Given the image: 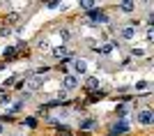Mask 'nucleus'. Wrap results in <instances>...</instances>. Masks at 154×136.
Segmentation results:
<instances>
[{
  "label": "nucleus",
  "instance_id": "obj_5",
  "mask_svg": "<svg viewBox=\"0 0 154 136\" xmlns=\"http://www.w3.org/2000/svg\"><path fill=\"white\" fill-rule=\"evenodd\" d=\"M129 129H131L129 120H117V122L110 125V136H122V134H127Z\"/></svg>",
  "mask_w": 154,
  "mask_h": 136
},
{
  "label": "nucleus",
  "instance_id": "obj_12",
  "mask_svg": "<svg viewBox=\"0 0 154 136\" xmlns=\"http://www.w3.org/2000/svg\"><path fill=\"white\" fill-rule=\"evenodd\" d=\"M149 85H152V83H149L147 78H140V81H136V83H134V90L136 92H147Z\"/></svg>",
  "mask_w": 154,
  "mask_h": 136
},
{
  "label": "nucleus",
  "instance_id": "obj_24",
  "mask_svg": "<svg viewBox=\"0 0 154 136\" xmlns=\"http://www.w3.org/2000/svg\"><path fill=\"white\" fill-rule=\"evenodd\" d=\"M14 83V76H9V78H5V83H2V88H7V85H12Z\"/></svg>",
  "mask_w": 154,
  "mask_h": 136
},
{
  "label": "nucleus",
  "instance_id": "obj_15",
  "mask_svg": "<svg viewBox=\"0 0 154 136\" xmlns=\"http://www.w3.org/2000/svg\"><path fill=\"white\" fill-rule=\"evenodd\" d=\"M97 2H99V0H78V7H81L83 12H90V9L97 7Z\"/></svg>",
  "mask_w": 154,
  "mask_h": 136
},
{
  "label": "nucleus",
  "instance_id": "obj_16",
  "mask_svg": "<svg viewBox=\"0 0 154 136\" xmlns=\"http://www.w3.org/2000/svg\"><path fill=\"white\" fill-rule=\"evenodd\" d=\"M23 106H26V99H19V102H14L12 106L7 109V113H19V111L23 109Z\"/></svg>",
  "mask_w": 154,
  "mask_h": 136
},
{
  "label": "nucleus",
  "instance_id": "obj_2",
  "mask_svg": "<svg viewBox=\"0 0 154 136\" xmlns=\"http://www.w3.org/2000/svg\"><path fill=\"white\" fill-rule=\"evenodd\" d=\"M88 21H90L92 26H106V23H110V16L108 12H103V9H90V14H88Z\"/></svg>",
  "mask_w": 154,
  "mask_h": 136
},
{
  "label": "nucleus",
  "instance_id": "obj_1",
  "mask_svg": "<svg viewBox=\"0 0 154 136\" xmlns=\"http://www.w3.org/2000/svg\"><path fill=\"white\" fill-rule=\"evenodd\" d=\"M88 71H90V62L85 58H74L71 60V74H74V76L83 78V76H88Z\"/></svg>",
  "mask_w": 154,
  "mask_h": 136
},
{
  "label": "nucleus",
  "instance_id": "obj_18",
  "mask_svg": "<svg viewBox=\"0 0 154 136\" xmlns=\"http://www.w3.org/2000/svg\"><path fill=\"white\" fill-rule=\"evenodd\" d=\"M117 115L122 118V120H127V118H129V106H127V104H122V106L117 109Z\"/></svg>",
  "mask_w": 154,
  "mask_h": 136
},
{
  "label": "nucleus",
  "instance_id": "obj_20",
  "mask_svg": "<svg viewBox=\"0 0 154 136\" xmlns=\"http://www.w3.org/2000/svg\"><path fill=\"white\" fill-rule=\"evenodd\" d=\"M67 97H69V92L64 90V88H62V90H58V99H67Z\"/></svg>",
  "mask_w": 154,
  "mask_h": 136
},
{
  "label": "nucleus",
  "instance_id": "obj_11",
  "mask_svg": "<svg viewBox=\"0 0 154 136\" xmlns=\"http://www.w3.org/2000/svg\"><path fill=\"white\" fill-rule=\"evenodd\" d=\"M78 127L85 129V131H90V129H94V127H97V120H94V118H83V120L78 122Z\"/></svg>",
  "mask_w": 154,
  "mask_h": 136
},
{
  "label": "nucleus",
  "instance_id": "obj_7",
  "mask_svg": "<svg viewBox=\"0 0 154 136\" xmlns=\"http://www.w3.org/2000/svg\"><path fill=\"white\" fill-rule=\"evenodd\" d=\"M74 51H69V46L67 44H58V46H53L51 49V58L53 60H62V58H67V55H71Z\"/></svg>",
  "mask_w": 154,
  "mask_h": 136
},
{
  "label": "nucleus",
  "instance_id": "obj_14",
  "mask_svg": "<svg viewBox=\"0 0 154 136\" xmlns=\"http://www.w3.org/2000/svg\"><path fill=\"white\" fill-rule=\"evenodd\" d=\"M58 37L62 39V44H69L71 42V30L69 28H58Z\"/></svg>",
  "mask_w": 154,
  "mask_h": 136
},
{
  "label": "nucleus",
  "instance_id": "obj_9",
  "mask_svg": "<svg viewBox=\"0 0 154 136\" xmlns=\"http://www.w3.org/2000/svg\"><path fill=\"white\" fill-rule=\"evenodd\" d=\"M136 5H138L136 0H120V2H117V9L124 12V14H134L136 12Z\"/></svg>",
  "mask_w": 154,
  "mask_h": 136
},
{
  "label": "nucleus",
  "instance_id": "obj_19",
  "mask_svg": "<svg viewBox=\"0 0 154 136\" xmlns=\"http://www.w3.org/2000/svg\"><path fill=\"white\" fill-rule=\"evenodd\" d=\"M23 127H28V129H35V127H37V118H26V120H23Z\"/></svg>",
  "mask_w": 154,
  "mask_h": 136
},
{
  "label": "nucleus",
  "instance_id": "obj_22",
  "mask_svg": "<svg viewBox=\"0 0 154 136\" xmlns=\"http://www.w3.org/2000/svg\"><path fill=\"white\" fill-rule=\"evenodd\" d=\"M136 2H140V5H143V7H147V9L152 7V0H136Z\"/></svg>",
  "mask_w": 154,
  "mask_h": 136
},
{
  "label": "nucleus",
  "instance_id": "obj_10",
  "mask_svg": "<svg viewBox=\"0 0 154 136\" xmlns=\"http://www.w3.org/2000/svg\"><path fill=\"white\" fill-rule=\"evenodd\" d=\"M113 49H115L113 44H103V46H97L94 53H97V55H101V58H108L110 53H113Z\"/></svg>",
  "mask_w": 154,
  "mask_h": 136
},
{
  "label": "nucleus",
  "instance_id": "obj_4",
  "mask_svg": "<svg viewBox=\"0 0 154 136\" xmlns=\"http://www.w3.org/2000/svg\"><path fill=\"white\" fill-rule=\"evenodd\" d=\"M136 122H138V125H143V127H149V125L154 122V113H152L149 109L138 111V113H136Z\"/></svg>",
  "mask_w": 154,
  "mask_h": 136
},
{
  "label": "nucleus",
  "instance_id": "obj_6",
  "mask_svg": "<svg viewBox=\"0 0 154 136\" xmlns=\"http://www.w3.org/2000/svg\"><path fill=\"white\" fill-rule=\"evenodd\" d=\"M78 85H81V78H78V76H74V74H64V76H62V88L67 92L76 90Z\"/></svg>",
  "mask_w": 154,
  "mask_h": 136
},
{
  "label": "nucleus",
  "instance_id": "obj_25",
  "mask_svg": "<svg viewBox=\"0 0 154 136\" xmlns=\"http://www.w3.org/2000/svg\"><path fill=\"white\" fill-rule=\"evenodd\" d=\"M0 134H5V125L0 122Z\"/></svg>",
  "mask_w": 154,
  "mask_h": 136
},
{
  "label": "nucleus",
  "instance_id": "obj_23",
  "mask_svg": "<svg viewBox=\"0 0 154 136\" xmlns=\"http://www.w3.org/2000/svg\"><path fill=\"white\" fill-rule=\"evenodd\" d=\"M58 7H60L58 0H51V2H48V9H58Z\"/></svg>",
  "mask_w": 154,
  "mask_h": 136
},
{
  "label": "nucleus",
  "instance_id": "obj_17",
  "mask_svg": "<svg viewBox=\"0 0 154 136\" xmlns=\"http://www.w3.org/2000/svg\"><path fill=\"white\" fill-rule=\"evenodd\" d=\"M83 78H85V85H88L90 90H94L97 85H99V78L97 76H83Z\"/></svg>",
  "mask_w": 154,
  "mask_h": 136
},
{
  "label": "nucleus",
  "instance_id": "obj_13",
  "mask_svg": "<svg viewBox=\"0 0 154 136\" xmlns=\"http://www.w3.org/2000/svg\"><path fill=\"white\" fill-rule=\"evenodd\" d=\"M129 53H131L134 58H145V55H147V49H145V46H131Z\"/></svg>",
  "mask_w": 154,
  "mask_h": 136
},
{
  "label": "nucleus",
  "instance_id": "obj_8",
  "mask_svg": "<svg viewBox=\"0 0 154 136\" xmlns=\"http://www.w3.org/2000/svg\"><path fill=\"white\" fill-rule=\"evenodd\" d=\"M136 35H138V28L129 26V23L120 28V39H122V42H134V39H136Z\"/></svg>",
  "mask_w": 154,
  "mask_h": 136
},
{
  "label": "nucleus",
  "instance_id": "obj_3",
  "mask_svg": "<svg viewBox=\"0 0 154 136\" xmlns=\"http://www.w3.org/2000/svg\"><path fill=\"white\" fill-rule=\"evenodd\" d=\"M23 88H26V92H37V90L44 88V78L32 74V76H28L26 81H23Z\"/></svg>",
  "mask_w": 154,
  "mask_h": 136
},
{
  "label": "nucleus",
  "instance_id": "obj_21",
  "mask_svg": "<svg viewBox=\"0 0 154 136\" xmlns=\"http://www.w3.org/2000/svg\"><path fill=\"white\" fill-rule=\"evenodd\" d=\"M14 51H16L14 46H9V49H5V58H12V55H14Z\"/></svg>",
  "mask_w": 154,
  "mask_h": 136
}]
</instances>
